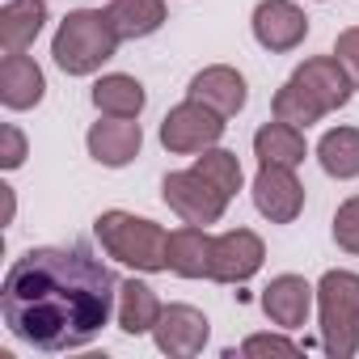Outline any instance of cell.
I'll return each instance as SVG.
<instances>
[{
    "label": "cell",
    "mask_w": 359,
    "mask_h": 359,
    "mask_svg": "<svg viewBox=\"0 0 359 359\" xmlns=\"http://www.w3.org/2000/svg\"><path fill=\"white\" fill-rule=\"evenodd\" d=\"M118 309L114 271L81 245H34L13 258L0 313L18 342L34 351L89 346Z\"/></svg>",
    "instance_id": "cell-1"
},
{
    "label": "cell",
    "mask_w": 359,
    "mask_h": 359,
    "mask_svg": "<svg viewBox=\"0 0 359 359\" xmlns=\"http://www.w3.org/2000/svg\"><path fill=\"white\" fill-rule=\"evenodd\" d=\"M93 237L114 262H123V266H131L140 275L169 271V233L148 216L110 208V212H102L93 220Z\"/></svg>",
    "instance_id": "cell-2"
},
{
    "label": "cell",
    "mask_w": 359,
    "mask_h": 359,
    "mask_svg": "<svg viewBox=\"0 0 359 359\" xmlns=\"http://www.w3.org/2000/svg\"><path fill=\"white\" fill-rule=\"evenodd\" d=\"M118 30L106 9H76L60 22L51 39V60L64 76H93L118 51Z\"/></svg>",
    "instance_id": "cell-3"
},
{
    "label": "cell",
    "mask_w": 359,
    "mask_h": 359,
    "mask_svg": "<svg viewBox=\"0 0 359 359\" xmlns=\"http://www.w3.org/2000/svg\"><path fill=\"white\" fill-rule=\"evenodd\" d=\"M317 321H321V351L330 359L359 355V275L355 271H325L317 279Z\"/></svg>",
    "instance_id": "cell-4"
},
{
    "label": "cell",
    "mask_w": 359,
    "mask_h": 359,
    "mask_svg": "<svg viewBox=\"0 0 359 359\" xmlns=\"http://www.w3.org/2000/svg\"><path fill=\"white\" fill-rule=\"evenodd\" d=\"M161 199H165V208L182 220V224H220L224 220V212H229V195L224 191H216L208 177L191 165V169H173V173H165L161 177Z\"/></svg>",
    "instance_id": "cell-5"
},
{
    "label": "cell",
    "mask_w": 359,
    "mask_h": 359,
    "mask_svg": "<svg viewBox=\"0 0 359 359\" xmlns=\"http://www.w3.org/2000/svg\"><path fill=\"white\" fill-rule=\"evenodd\" d=\"M224 123H229L224 114H216L212 106L187 97V102H177V106L161 118V144H165V152H173V156H199V152H208V148L220 144Z\"/></svg>",
    "instance_id": "cell-6"
},
{
    "label": "cell",
    "mask_w": 359,
    "mask_h": 359,
    "mask_svg": "<svg viewBox=\"0 0 359 359\" xmlns=\"http://www.w3.org/2000/svg\"><path fill=\"white\" fill-rule=\"evenodd\" d=\"M254 43L271 55H287L309 39V18L296 0H258L250 18Z\"/></svg>",
    "instance_id": "cell-7"
},
{
    "label": "cell",
    "mask_w": 359,
    "mask_h": 359,
    "mask_svg": "<svg viewBox=\"0 0 359 359\" xmlns=\"http://www.w3.org/2000/svg\"><path fill=\"white\" fill-rule=\"evenodd\" d=\"M250 195H254L258 216L271 224H292L304 212V187H300L296 169H287V165H258Z\"/></svg>",
    "instance_id": "cell-8"
},
{
    "label": "cell",
    "mask_w": 359,
    "mask_h": 359,
    "mask_svg": "<svg viewBox=\"0 0 359 359\" xmlns=\"http://www.w3.org/2000/svg\"><path fill=\"white\" fill-rule=\"evenodd\" d=\"M208 338H212V321L195 304H165L161 309V321L152 325V342L169 359H191V355H199L208 346Z\"/></svg>",
    "instance_id": "cell-9"
},
{
    "label": "cell",
    "mask_w": 359,
    "mask_h": 359,
    "mask_svg": "<svg viewBox=\"0 0 359 359\" xmlns=\"http://www.w3.org/2000/svg\"><path fill=\"white\" fill-rule=\"evenodd\" d=\"M266 262V245L254 229H229L212 241V283H250Z\"/></svg>",
    "instance_id": "cell-10"
},
{
    "label": "cell",
    "mask_w": 359,
    "mask_h": 359,
    "mask_svg": "<svg viewBox=\"0 0 359 359\" xmlns=\"http://www.w3.org/2000/svg\"><path fill=\"white\" fill-rule=\"evenodd\" d=\"M85 148H89V156H93L97 165L123 169V165H131V161L140 156V148H144V127H140V118H110V114H102V118L85 131Z\"/></svg>",
    "instance_id": "cell-11"
},
{
    "label": "cell",
    "mask_w": 359,
    "mask_h": 359,
    "mask_svg": "<svg viewBox=\"0 0 359 359\" xmlns=\"http://www.w3.org/2000/svg\"><path fill=\"white\" fill-rule=\"evenodd\" d=\"M317 304V287L304 279V275H275L266 287H262V313L271 317V325L279 330H300L309 325V313Z\"/></svg>",
    "instance_id": "cell-12"
},
{
    "label": "cell",
    "mask_w": 359,
    "mask_h": 359,
    "mask_svg": "<svg viewBox=\"0 0 359 359\" xmlns=\"http://www.w3.org/2000/svg\"><path fill=\"white\" fill-rule=\"evenodd\" d=\"M292 81H296V85H300L317 106H321V114L342 110V106L351 102V93H355V85H351V76L342 72V64L334 60V51H330V55H313V60L296 64Z\"/></svg>",
    "instance_id": "cell-13"
},
{
    "label": "cell",
    "mask_w": 359,
    "mask_h": 359,
    "mask_svg": "<svg viewBox=\"0 0 359 359\" xmlns=\"http://www.w3.org/2000/svg\"><path fill=\"white\" fill-rule=\"evenodd\" d=\"M187 97L212 106V110L224 114V118H233V114L245 110V102H250V85H245V76H241L233 64H208V68H199V72L191 76Z\"/></svg>",
    "instance_id": "cell-14"
},
{
    "label": "cell",
    "mask_w": 359,
    "mask_h": 359,
    "mask_svg": "<svg viewBox=\"0 0 359 359\" xmlns=\"http://www.w3.org/2000/svg\"><path fill=\"white\" fill-rule=\"evenodd\" d=\"M43 97H47L43 68L26 51L5 55V64H0V102H5V110H34Z\"/></svg>",
    "instance_id": "cell-15"
},
{
    "label": "cell",
    "mask_w": 359,
    "mask_h": 359,
    "mask_svg": "<svg viewBox=\"0 0 359 359\" xmlns=\"http://www.w3.org/2000/svg\"><path fill=\"white\" fill-rule=\"evenodd\" d=\"M43 26H47V0H5V9H0V51L5 55L30 51Z\"/></svg>",
    "instance_id": "cell-16"
},
{
    "label": "cell",
    "mask_w": 359,
    "mask_h": 359,
    "mask_svg": "<svg viewBox=\"0 0 359 359\" xmlns=\"http://www.w3.org/2000/svg\"><path fill=\"white\" fill-rule=\"evenodd\" d=\"M254 156L258 165H287V169H300L304 156H309V140H304V127H292L283 118H271L254 131Z\"/></svg>",
    "instance_id": "cell-17"
},
{
    "label": "cell",
    "mask_w": 359,
    "mask_h": 359,
    "mask_svg": "<svg viewBox=\"0 0 359 359\" xmlns=\"http://www.w3.org/2000/svg\"><path fill=\"white\" fill-rule=\"evenodd\" d=\"M212 233L203 224H182L169 233V271L182 279H212Z\"/></svg>",
    "instance_id": "cell-18"
},
{
    "label": "cell",
    "mask_w": 359,
    "mask_h": 359,
    "mask_svg": "<svg viewBox=\"0 0 359 359\" xmlns=\"http://www.w3.org/2000/svg\"><path fill=\"white\" fill-rule=\"evenodd\" d=\"M161 296L144 283V279H123L118 283V309H114V317H118V330L127 334V338H140V334H152V325L161 321Z\"/></svg>",
    "instance_id": "cell-19"
},
{
    "label": "cell",
    "mask_w": 359,
    "mask_h": 359,
    "mask_svg": "<svg viewBox=\"0 0 359 359\" xmlns=\"http://www.w3.org/2000/svg\"><path fill=\"white\" fill-rule=\"evenodd\" d=\"M89 97H93L97 114H110V118H140L144 106H148L144 85H140L135 76H127V72H106V76H97Z\"/></svg>",
    "instance_id": "cell-20"
},
{
    "label": "cell",
    "mask_w": 359,
    "mask_h": 359,
    "mask_svg": "<svg viewBox=\"0 0 359 359\" xmlns=\"http://www.w3.org/2000/svg\"><path fill=\"white\" fill-rule=\"evenodd\" d=\"M317 165L334 182L359 177V127H330L317 140Z\"/></svg>",
    "instance_id": "cell-21"
},
{
    "label": "cell",
    "mask_w": 359,
    "mask_h": 359,
    "mask_svg": "<svg viewBox=\"0 0 359 359\" xmlns=\"http://www.w3.org/2000/svg\"><path fill=\"white\" fill-rule=\"evenodd\" d=\"M114 30L123 43H135V39H152L161 26H165V0H110L106 5Z\"/></svg>",
    "instance_id": "cell-22"
},
{
    "label": "cell",
    "mask_w": 359,
    "mask_h": 359,
    "mask_svg": "<svg viewBox=\"0 0 359 359\" xmlns=\"http://www.w3.org/2000/svg\"><path fill=\"white\" fill-rule=\"evenodd\" d=\"M195 169L208 177L216 191H224L229 199H237V191L245 187V169H241L237 152H229V148H220V144L208 148V152H199V156H195Z\"/></svg>",
    "instance_id": "cell-23"
},
{
    "label": "cell",
    "mask_w": 359,
    "mask_h": 359,
    "mask_svg": "<svg viewBox=\"0 0 359 359\" xmlns=\"http://www.w3.org/2000/svg\"><path fill=\"white\" fill-rule=\"evenodd\" d=\"M271 114H275V118H283V123H292V127H304V131H309L313 123H321V118H325V114H321V106H317V102H313L296 81H292V76L275 89V97H271Z\"/></svg>",
    "instance_id": "cell-24"
},
{
    "label": "cell",
    "mask_w": 359,
    "mask_h": 359,
    "mask_svg": "<svg viewBox=\"0 0 359 359\" xmlns=\"http://www.w3.org/2000/svg\"><path fill=\"white\" fill-rule=\"evenodd\" d=\"M330 233H334V245H338L342 254H355V258H359V195H351V199L338 203Z\"/></svg>",
    "instance_id": "cell-25"
},
{
    "label": "cell",
    "mask_w": 359,
    "mask_h": 359,
    "mask_svg": "<svg viewBox=\"0 0 359 359\" xmlns=\"http://www.w3.org/2000/svg\"><path fill=\"white\" fill-rule=\"evenodd\" d=\"M241 355H300V342L287 334H250L241 342Z\"/></svg>",
    "instance_id": "cell-26"
},
{
    "label": "cell",
    "mask_w": 359,
    "mask_h": 359,
    "mask_svg": "<svg viewBox=\"0 0 359 359\" xmlns=\"http://www.w3.org/2000/svg\"><path fill=\"white\" fill-rule=\"evenodd\" d=\"M334 60L342 64V72L351 76V85L359 89V26H346L334 39Z\"/></svg>",
    "instance_id": "cell-27"
},
{
    "label": "cell",
    "mask_w": 359,
    "mask_h": 359,
    "mask_svg": "<svg viewBox=\"0 0 359 359\" xmlns=\"http://www.w3.org/2000/svg\"><path fill=\"white\" fill-rule=\"evenodd\" d=\"M0 140H5V148H0V165H5L9 173H13V169H22V165H26V156H30L22 127H18V123H5V127H0Z\"/></svg>",
    "instance_id": "cell-28"
},
{
    "label": "cell",
    "mask_w": 359,
    "mask_h": 359,
    "mask_svg": "<svg viewBox=\"0 0 359 359\" xmlns=\"http://www.w3.org/2000/svg\"><path fill=\"white\" fill-rule=\"evenodd\" d=\"M13 212H18V195L13 187H5V224H13Z\"/></svg>",
    "instance_id": "cell-29"
}]
</instances>
